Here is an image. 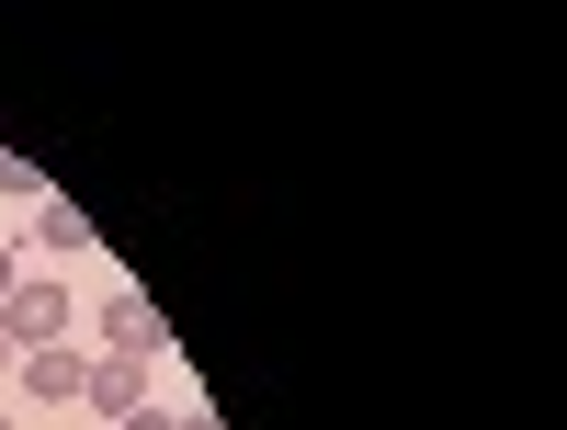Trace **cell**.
Here are the masks:
<instances>
[{
    "instance_id": "cell-1",
    "label": "cell",
    "mask_w": 567,
    "mask_h": 430,
    "mask_svg": "<svg viewBox=\"0 0 567 430\" xmlns=\"http://www.w3.org/2000/svg\"><path fill=\"white\" fill-rule=\"evenodd\" d=\"M0 340H12V352L69 340V283H12V295H0Z\"/></svg>"
},
{
    "instance_id": "cell-2",
    "label": "cell",
    "mask_w": 567,
    "mask_h": 430,
    "mask_svg": "<svg viewBox=\"0 0 567 430\" xmlns=\"http://www.w3.org/2000/svg\"><path fill=\"white\" fill-rule=\"evenodd\" d=\"M80 408H91V430H125L136 408H148V363H114L103 352V363L80 374Z\"/></svg>"
},
{
    "instance_id": "cell-3",
    "label": "cell",
    "mask_w": 567,
    "mask_h": 430,
    "mask_svg": "<svg viewBox=\"0 0 567 430\" xmlns=\"http://www.w3.org/2000/svg\"><path fill=\"white\" fill-rule=\"evenodd\" d=\"M12 374H23V397H45V408H80V374H91V352H80V340H45V352H12Z\"/></svg>"
},
{
    "instance_id": "cell-4",
    "label": "cell",
    "mask_w": 567,
    "mask_h": 430,
    "mask_svg": "<svg viewBox=\"0 0 567 430\" xmlns=\"http://www.w3.org/2000/svg\"><path fill=\"white\" fill-rule=\"evenodd\" d=\"M103 352H114V363H148V352H159V306H148V295H114V306H103Z\"/></svg>"
},
{
    "instance_id": "cell-5",
    "label": "cell",
    "mask_w": 567,
    "mask_h": 430,
    "mask_svg": "<svg viewBox=\"0 0 567 430\" xmlns=\"http://www.w3.org/2000/svg\"><path fill=\"white\" fill-rule=\"evenodd\" d=\"M34 238H45L58 261H80V250H91V216H80L69 193H45V204H34Z\"/></svg>"
},
{
    "instance_id": "cell-6",
    "label": "cell",
    "mask_w": 567,
    "mask_h": 430,
    "mask_svg": "<svg viewBox=\"0 0 567 430\" xmlns=\"http://www.w3.org/2000/svg\"><path fill=\"white\" fill-rule=\"evenodd\" d=\"M0 193H23V204H45V181H34V170H23L12 148H0Z\"/></svg>"
},
{
    "instance_id": "cell-7",
    "label": "cell",
    "mask_w": 567,
    "mask_h": 430,
    "mask_svg": "<svg viewBox=\"0 0 567 430\" xmlns=\"http://www.w3.org/2000/svg\"><path fill=\"white\" fill-rule=\"evenodd\" d=\"M125 430H194V408H159V397H148V408H136Z\"/></svg>"
},
{
    "instance_id": "cell-8",
    "label": "cell",
    "mask_w": 567,
    "mask_h": 430,
    "mask_svg": "<svg viewBox=\"0 0 567 430\" xmlns=\"http://www.w3.org/2000/svg\"><path fill=\"white\" fill-rule=\"evenodd\" d=\"M12 283H23V261H12V250H0V295H12Z\"/></svg>"
},
{
    "instance_id": "cell-9",
    "label": "cell",
    "mask_w": 567,
    "mask_h": 430,
    "mask_svg": "<svg viewBox=\"0 0 567 430\" xmlns=\"http://www.w3.org/2000/svg\"><path fill=\"white\" fill-rule=\"evenodd\" d=\"M0 374H12V340H0Z\"/></svg>"
},
{
    "instance_id": "cell-10",
    "label": "cell",
    "mask_w": 567,
    "mask_h": 430,
    "mask_svg": "<svg viewBox=\"0 0 567 430\" xmlns=\"http://www.w3.org/2000/svg\"><path fill=\"white\" fill-rule=\"evenodd\" d=\"M0 430H12V408H0Z\"/></svg>"
}]
</instances>
